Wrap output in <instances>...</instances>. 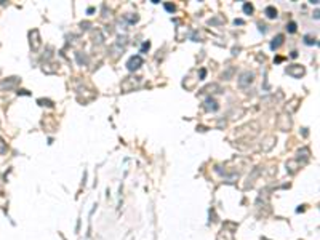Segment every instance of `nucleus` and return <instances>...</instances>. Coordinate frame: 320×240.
<instances>
[{"label": "nucleus", "instance_id": "obj_1", "mask_svg": "<svg viewBox=\"0 0 320 240\" xmlns=\"http://www.w3.org/2000/svg\"><path fill=\"white\" fill-rule=\"evenodd\" d=\"M29 39H30V47H32V50H39L40 48V45H42V42H40V34H39V30L37 29H34V30H30L29 32Z\"/></svg>", "mask_w": 320, "mask_h": 240}, {"label": "nucleus", "instance_id": "obj_2", "mask_svg": "<svg viewBox=\"0 0 320 240\" xmlns=\"http://www.w3.org/2000/svg\"><path fill=\"white\" fill-rule=\"evenodd\" d=\"M141 64H142V58L136 54V56L130 58V61L127 63V66H128V69H130V71H135V69H138Z\"/></svg>", "mask_w": 320, "mask_h": 240}, {"label": "nucleus", "instance_id": "obj_3", "mask_svg": "<svg viewBox=\"0 0 320 240\" xmlns=\"http://www.w3.org/2000/svg\"><path fill=\"white\" fill-rule=\"evenodd\" d=\"M16 83H18V78H16V77H11L10 80H2V82H0V91L10 90V88H13Z\"/></svg>", "mask_w": 320, "mask_h": 240}, {"label": "nucleus", "instance_id": "obj_4", "mask_svg": "<svg viewBox=\"0 0 320 240\" xmlns=\"http://www.w3.org/2000/svg\"><path fill=\"white\" fill-rule=\"evenodd\" d=\"M287 72L290 75H293V77H301V75L304 74V67L298 66V64H293V66H290L287 69Z\"/></svg>", "mask_w": 320, "mask_h": 240}, {"label": "nucleus", "instance_id": "obj_5", "mask_svg": "<svg viewBox=\"0 0 320 240\" xmlns=\"http://www.w3.org/2000/svg\"><path fill=\"white\" fill-rule=\"evenodd\" d=\"M253 72H245V74H242V77H240V80H239V85L240 87H245L247 83H251L253 82Z\"/></svg>", "mask_w": 320, "mask_h": 240}, {"label": "nucleus", "instance_id": "obj_6", "mask_svg": "<svg viewBox=\"0 0 320 240\" xmlns=\"http://www.w3.org/2000/svg\"><path fill=\"white\" fill-rule=\"evenodd\" d=\"M223 237H224V240H234V232H229L226 229H223L219 232V235H218V239H223Z\"/></svg>", "mask_w": 320, "mask_h": 240}, {"label": "nucleus", "instance_id": "obj_7", "mask_svg": "<svg viewBox=\"0 0 320 240\" xmlns=\"http://www.w3.org/2000/svg\"><path fill=\"white\" fill-rule=\"evenodd\" d=\"M282 42H283V35H277V39H274V42L271 43V48H272V50L278 48V47L282 45Z\"/></svg>", "mask_w": 320, "mask_h": 240}, {"label": "nucleus", "instance_id": "obj_8", "mask_svg": "<svg viewBox=\"0 0 320 240\" xmlns=\"http://www.w3.org/2000/svg\"><path fill=\"white\" fill-rule=\"evenodd\" d=\"M266 15H267V18H275V16H277V10H275L274 6H267Z\"/></svg>", "mask_w": 320, "mask_h": 240}, {"label": "nucleus", "instance_id": "obj_9", "mask_svg": "<svg viewBox=\"0 0 320 240\" xmlns=\"http://www.w3.org/2000/svg\"><path fill=\"white\" fill-rule=\"evenodd\" d=\"M243 10H245V13H251V11H253V6H251L250 3H245V5H243Z\"/></svg>", "mask_w": 320, "mask_h": 240}, {"label": "nucleus", "instance_id": "obj_10", "mask_svg": "<svg viewBox=\"0 0 320 240\" xmlns=\"http://www.w3.org/2000/svg\"><path fill=\"white\" fill-rule=\"evenodd\" d=\"M5 150H6V146H5V143H3V139L0 138V152L3 154V152H5Z\"/></svg>", "mask_w": 320, "mask_h": 240}, {"label": "nucleus", "instance_id": "obj_11", "mask_svg": "<svg viewBox=\"0 0 320 240\" xmlns=\"http://www.w3.org/2000/svg\"><path fill=\"white\" fill-rule=\"evenodd\" d=\"M288 30H290V32H296V24L290 23V24H288Z\"/></svg>", "mask_w": 320, "mask_h": 240}, {"label": "nucleus", "instance_id": "obj_12", "mask_svg": "<svg viewBox=\"0 0 320 240\" xmlns=\"http://www.w3.org/2000/svg\"><path fill=\"white\" fill-rule=\"evenodd\" d=\"M149 47H151V43L149 42H146L144 45H142V48H141V51H146V50H149Z\"/></svg>", "mask_w": 320, "mask_h": 240}, {"label": "nucleus", "instance_id": "obj_13", "mask_svg": "<svg viewBox=\"0 0 320 240\" xmlns=\"http://www.w3.org/2000/svg\"><path fill=\"white\" fill-rule=\"evenodd\" d=\"M306 43H309V45H311V43H315V39L312 40V37H306Z\"/></svg>", "mask_w": 320, "mask_h": 240}, {"label": "nucleus", "instance_id": "obj_14", "mask_svg": "<svg viewBox=\"0 0 320 240\" xmlns=\"http://www.w3.org/2000/svg\"><path fill=\"white\" fill-rule=\"evenodd\" d=\"M165 8L168 10V11H173V10H175V6H173V5H170V3H166V5H165Z\"/></svg>", "mask_w": 320, "mask_h": 240}, {"label": "nucleus", "instance_id": "obj_15", "mask_svg": "<svg viewBox=\"0 0 320 240\" xmlns=\"http://www.w3.org/2000/svg\"><path fill=\"white\" fill-rule=\"evenodd\" d=\"M200 77H202V78L205 77V69H202V71H200Z\"/></svg>", "mask_w": 320, "mask_h": 240}]
</instances>
